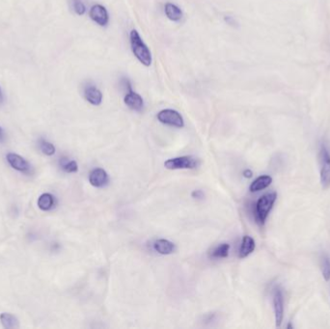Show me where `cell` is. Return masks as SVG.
<instances>
[{
	"label": "cell",
	"instance_id": "obj_23",
	"mask_svg": "<svg viewBox=\"0 0 330 329\" xmlns=\"http://www.w3.org/2000/svg\"><path fill=\"white\" fill-rule=\"evenodd\" d=\"M224 22H225L228 26H233V27L238 26V22L235 20V18H233V17H231V16H225V17H224Z\"/></svg>",
	"mask_w": 330,
	"mask_h": 329
},
{
	"label": "cell",
	"instance_id": "obj_7",
	"mask_svg": "<svg viewBox=\"0 0 330 329\" xmlns=\"http://www.w3.org/2000/svg\"><path fill=\"white\" fill-rule=\"evenodd\" d=\"M273 307H274L275 325L277 328H280L284 317V298L279 287H276L273 290Z\"/></svg>",
	"mask_w": 330,
	"mask_h": 329
},
{
	"label": "cell",
	"instance_id": "obj_17",
	"mask_svg": "<svg viewBox=\"0 0 330 329\" xmlns=\"http://www.w3.org/2000/svg\"><path fill=\"white\" fill-rule=\"evenodd\" d=\"M272 182V178L268 175H264V176H260L255 179L254 181L250 184V191L251 192H258L261 191L265 188H267L268 186H270Z\"/></svg>",
	"mask_w": 330,
	"mask_h": 329
},
{
	"label": "cell",
	"instance_id": "obj_18",
	"mask_svg": "<svg viewBox=\"0 0 330 329\" xmlns=\"http://www.w3.org/2000/svg\"><path fill=\"white\" fill-rule=\"evenodd\" d=\"M229 252H230V244L222 243L212 250L210 256L213 259H222L228 257Z\"/></svg>",
	"mask_w": 330,
	"mask_h": 329
},
{
	"label": "cell",
	"instance_id": "obj_27",
	"mask_svg": "<svg viewBox=\"0 0 330 329\" xmlns=\"http://www.w3.org/2000/svg\"><path fill=\"white\" fill-rule=\"evenodd\" d=\"M3 101H4V97H3V93H2V90L0 88V104L3 103Z\"/></svg>",
	"mask_w": 330,
	"mask_h": 329
},
{
	"label": "cell",
	"instance_id": "obj_11",
	"mask_svg": "<svg viewBox=\"0 0 330 329\" xmlns=\"http://www.w3.org/2000/svg\"><path fill=\"white\" fill-rule=\"evenodd\" d=\"M124 101L127 104V107L135 111L142 110L144 106V101L142 97L138 93L134 92L132 89L127 91L125 98H124Z\"/></svg>",
	"mask_w": 330,
	"mask_h": 329
},
{
	"label": "cell",
	"instance_id": "obj_20",
	"mask_svg": "<svg viewBox=\"0 0 330 329\" xmlns=\"http://www.w3.org/2000/svg\"><path fill=\"white\" fill-rule=\"evenodd\" d=\"M39 148H40L41 152H43L44 154L48 155V156L53 155L56 152V149H55L54 145L51 142H49L48 140L44 139V138H41L39 140Z\"/></svg>",
	"mask_w": 330,
	"mask_h": 329
},
{
	"label": "cell",
	"instance_id": "obj_24",
	"mask_svg": "<svg viewBox=\"0 0 330 329\" xmlns=\"http://www.w3.org/2000/svg\"><path fill=\"white\" fill-rule=\"evenodd\" d=\"M204 192L202 191V190H194V191H192V193H191V197L192 198H194V199H203L204 198Z\"/></svg>",
	"mask_w": 330,
	"mask_h": 329
},
{
	"label": "cell",
	"instance_id": "obj_9",
	"mask_svg": "<svg viewBox=\"0 0 330 329\" xmlns=\"http://www.w3.org/2000/svg\"><path fill=\"white\" fill-rule=\"evenodd\" d=\"M85 100L93 105H100L102 101V91L94 84H87L83 92Z\"/></svg>",
	"mask_w": 330,
	"mask_h": 329
},
{
	"label": "cell",
	"instance_id": "obj_16",
	"mask_svg": "<svg viewBox=\"0 0 330 329\" xmlns=\"http://www.w3.org/2000/svg\"><path fill=\"white\" fill-rule=\"evenodd\" d=\"M164 12L166 17L172 22H179L182 18V12L180 8L173 3H166L164 6Z\"/></svg>",
	"mask_w": 330,
	"mask_h": 329
},
{
	"label": "cell",
	"instance_id": "obj_22",
	"mask_svg": "<svg viewBox=\"0 0 330 329\" xmlns=\"http://www.w3.org/2000/svg\"><path fill=\"white\" fill-rule=\"evenodd\" d=\"M73 6H74V10H75L76 15L83 16L85 14L86 7H85L84 3L81 0H74Z\"/></svg>",
	"mask_w": 330,
	"mask_h": 329
},
{
	"label": "cell",
	"instance_id": "obj_25",
	"mask_svg": "<svg viewBox=\"0 0 330 329\" xmlns=\"http://www.w3.org/2000/svg\"><path fill=\"white\" fill-rule=\"evenodd\" d=\"M252 175H253V173H252V171L249 170V169H246V170L243 171V176L245 178H247V179L252 177Z\"/></svg>",
	"mask_w": 330,
	"mask_h": 329
},
{
	"label": "cell",
	"instance_id": "obj_8",
	"mask_svg": "<svg viewBox=\"0 0 330 329\" xmlns=\"http://www.w3.org/2000/svg\"><path fill=\"white\" fill-rule=\"evenodd\" d=\"M89 16L93 22L100 26H106L109 23V15L104 6L101 4H96L91 7Z\"/></svg>",
	"mask_w": 330,
	"mask_h": 329
},
{
	"label": "cell",
	"instance_id": "obj_14",
	"mask_svg": "<svg viewBox=\"0 0 330 329\" xmlns=\"http://www.w3.org/2000/svg\"><path fill=\"white\" fill-rule=\"evenodd\" d=\"M153 249L161 255H169L175 250V245L168 239H160L153 242Z\"/></svg>",
	"mask_w": 330,
	"mask_h": 329
},
{
	"label": "cell",
	"instance_id": "obj_21",
	"mask_svg": "<svg viewBox=\"0 0 330 329\" xmlns=\"http://www.w3.org/2000/svg\"><path fill=\"white\" fill-rule=\"evenodd\" d=\"M322 272L326 281L330 280V258L325 255L322 258Z\"/></svg>",
	"mask_w": 330,
	"mask_h": 329
},
{
	"label": "cell",
	"instance_id": "obj_1",
	"mask_svg": "<svg viewBox=\"0 0 330 329\" xmlns=\"http://www.w3.org/2000/svg\"><path fill=\"white\" fill-rule=\"evenodd\" d=\"M129 41L130 48L134 56L138 59V61L146 67L151 66L152 58V53L147 47V45L143 42L137 30L132 29L129 33Z\"/></svg>",
	"mask_w": 330,
	"mask_h": 329
},
{
	"label": "cell",
	"instance_id": "obj_3",
	"mask_svg": "<svg viewBox=\"0 0 330 329\" xmlns=\"http://www.w3.org/2000/svg\"><path fill=\"white\" fill-rule=\"evenodd\" d=\"M200 165V159L192 155L179 156L166 160L164 162L165 168L169 170L180 169H195Z\"/></svg>",
	"mask_w": 330,
	"mask_h": 329
},
{
	"label": "cell",
	"instance_id": "obj_4",
	"mask_svg": "<svg viewBox=\"0 0 330 329\" xmlns=\"http://www.w3.org/2000/svg\"><path fill=\"white\" fill-rule=\"evenodd\" d=\"M157 120L164 125L171 126V127H184V121L182 116L179 113L178 111L174 109H163L159 111L156 115Z\"/></svg>",
	"mask_w": 330,
	"mask_h": 329
},
{
	"label": "cell",
	"instance_id": "obj_13",
	"mask_svg": "<svg viewBox=\"0 0 330 329\" xmlns=\"http://www.w3.org/2000/svg\"><path fill=\"white\" fill-rule=\"evenodd\" d=\"M38 208L43 211H49L56 206V198L51 193H43L37 201Z\"/></svg>",
	"mask_w": 330,
	"mask_h": 329
},
{
	"label": "cell",
	"instance_id": "obj_19",
	"mask_svg": "<svg viewBox=\"0 0 330 329\" xmlns=\"http://www.w3.org/2000/svg\"><path fill=\"white\" fill-rule=\"evenodd\" d=\"M60 166L66 173H76L78 171V165L76 160H68V158H61Z\"/></svg>",
	"mask_w": 330,
	"mask_h": 329
},
{
	"label": "cell",
	"instance_id": "obj_6",
	"mask_svg": "<svg viewBox=\"0 0 330 329\" xmlns=\"http://www.w3.org/2000/svg\"><path fill=\"white\" fill-rule=\"evenodd\" d=\"M6 159H7V162L9 163V165L21 172V173H24V174H26V175H29L32 173V166L31 164L26 160V158L18 153H14V152H9L6 154Z\"/></svg>",
	"mask_w": 330,
	"mask_h": 329
},
{
	"label": "cell",
	"instance_id": "obj_5",
	"mask_svg": "<svg viewBox=\"0 0 330 329\" xmlns=\"http://www.w3.org/2000/svg\"><path fill=\"white\" fill-rule=\"evenodd\" d=\"M321 183L324 188L330 186V153L325 143L321 146Z\"/></svg>",
	"mask_w": 330,
	"mask_h": 329
},
{
	"label": "cell",
	"instance_id": "obj_26",
	"mask_svg": "<svg viewBox=\"0 0 330 329\" xmlns=\"http://www.w3.org/2000/svg\"><path fill=\"white\" fill-rule=\"evenodd\" d=\"M4 139H5V133H4V130H3V128L0 127V143H1V142H3V141H4Z\"/></svg>",
	"mask_w": 330,
	"mask_h": 329
},
{
	"label": "cell",
	"instance_id": "obj_10",
	"mask_svg": "<svg viewBox=\"0 0 330 329\" xmlns=\"http://www.w3.org/2000/svg\"><path fill=\"white\" fill-rule=\"evenodd\" d=\"M89 181L95 187H103L109 181L108 174L102 168L93 169L89 174Z\"/></svg>",
	"mask_w": 330,
	"mask_h": 329
},
{
	"label": "cell",
	"instance_id": "obj_12",
	"mask_svg": "<svg viewBox=\"0 0 330 329\" xmlns=\"http://www.w3.org/2000/svg\"><path fill=\"white\" fill-rule=\"evenodd\" d=\"M255 247H256V244H255L254 239L251 238L250 236H244L242 239L241 244L240 246L239 257L240 259L246 258L247 256H249L254 251Z\"/></svg>",
	"mask_w": 330,
	"mask_h": 329
},
{
	"label": "cell",
	"instance_id": "obj_2",
	"mask_svg": "<svg viewBox=\"0 0 330 329\" xmlns=\"http://www.w3.org/2000/svg\"><path fill=\"white\" fill-rule=\"evenodd\" d=\"M277 194L275 192H270L262 197L257 201L255 205L254 215L255 220L258 224L264 225L266 220L273 208V205L276 201Z\"/></svg>",
	"mask_w": 330,
	"mask_h": 329
},
{
	"label": "cell",
	"instance_id": "obj_15",
	"mask_svg": "<svg viewBox=\"0 0 330 329\" xmlns=\"http://www.w3.org/2000/svg\"><path fill=\"white\" fill-rule=\"evenodd\" d=\"M0 323L4 329H16L20 328V322L18 318L11 313H1Z\"/></svg>",
	"mask_w": 330,
	"mask_h": 329
}]
</instances>
